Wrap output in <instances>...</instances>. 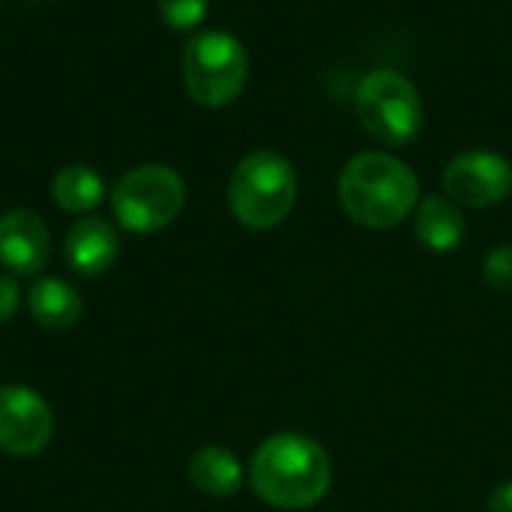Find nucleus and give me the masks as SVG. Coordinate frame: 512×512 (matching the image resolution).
Wrapping results in <instances>:
<instances>
[{
	"label": "nucleus",
	"instance_id": "obj_1",
	"mask_svg": "<svg viewBox=\"0 0 512 512\" xmlns=\"http://www.w3.org/2000/svg\"><path fill=\"white\" fill-rule=\"evenodd\" d=\"M249 483L255 495L276 510H309L330 492L333 465L315 438L279 432L255 450Z\"/></svg>",
	"mask_w": 512,
	"mask_h": 512
},
{
	"label": "nucleus",
	"instance_id": "obj_2",
	"mask_svg": "<svg viewBox=\"0 0 512 512\" xmlns=\"http://www.w3.org/2000/svg\"><path fill=\"white\" fill-rule=\"evenodd\" d=\"M417 201V174L390 153H357L339 174V204L363 228H393L417 210Z\"/></svg>",
	"mask_w": 512,
	"mask_h": 512
},
{
	"label": "nucleus",
	"instance_id": "obj_3",
	"mask_svg": "<svg viewBox=\"0 0 512 512\" xmlns=\"http://www.w3.org/2000/svg\"><path fill=\"white\" fill-rule=\"evenodd\" d=\"M297 204V171L276 150H255L231 174L228 207L249 231L282 225Z\"/></svg>",
	"mask_w": 512,
	"mask_h": 512
},
{
	"label": "nucleus",
	"instance_id": "obj_4",
	"mask_svg": "<svg viewBox=\"0 0 512 512\" xmlns=\"http://www.w3.org/2000/svg\"><path fill=\"white\" fill-rule=\"evenodd\" d=\"M183 87L201 108H225L240 99L249 81V54L228 30L195 33L180 54Z\"/></svg>",
	"mask_w": 512,
	"mask_h": 512
},
{
	"label": "nucleus",
	"instance_id": "obj_5",
	"mask_svg": "<svg viewBox=\"0 0 512 512\" xmlns=\"http://www.w3.org/2000/svg\"><path fill=\"white\" fill-rule=\"evenodd\" d=\"M186 207L183 177L162 162L129 168L111 189V210L120 228L132 234H156L168 228Z\"/></svg>",
	"mask_w": 512,
	"mask_h": 512
},
{
	"label": "nucleus",
	"instance_id": "obj_6",
	"mask_svg": "<svg viewBox=\"0 0 512 512\" xmlns=\"http://www.w3.org/2000/svg\"><path fill=\"white\" fill-rule=\"evenodd\" d=\"M360 126L384 147H408L423 129V96L396 69H375L357 87Z\"/></svg>",
	"mask_w": 512,
	"mask_h": 512
},
{
	"label": "nucleus",
	"instance_id": "obj_7",
	"mask_svg": "<svg viewBox=\"0 0 512 512\" xmlns=\"http://www.w3.org/2000/svg\"><path fill=\"white\" fill-rule=\"evenodd\" d=\"M447 198L459 207H495L512 192V165L492 150H468L444 168Z\"/></svg>",
	"mask_w": 512,
	"mask_h": 512
},
{
	"label": "nucleus",
	"instance_id": "obj_8",
	"mask_svg": "<svg viewBox=\"0 0 512 512\" xmlns=\"http://www.w3.org/2000/svg\"><path fill=\"white\" fill-rule=\"evenodd\" d=\"M54 435L51 405L30 387H0V450L12 456H36Z\"/></svg>",
	"mask_w": 512,
	"mask_h": 512
},
{
	"label": "nucleus",
	"instance_id": "obj_9",
	"mask_svg": "<svg viewBox=\"0 0 512 512\" xmlns=\"http://www.w3.org/2000/svg\"><path fill=\"white\" fill-rule=\"evenodd\" d=\"M51 258V234L39 213L6 210L0 216V264L12 276H36Z\"/></svg>",
	"mask_w": 512,
	"mask_h": 512
},
{
	"label": "nucleus",
	"instance_id": "obj_10",
	"mask_svg": "<svg viewBox=\"0 0 512 512\" xmlns=\"http://www.w3.org/2000/svg\"><path fill=\"white\" fill-rule=\"evenodd\" d=\"M120 255L117 228L102 216H81L66 234V264L78 276H102Z\"/></svg>",
	"mask_w": 512,
	"mask_h": 512
},
{
	"label": "nucleus",
	"instance_id": "obj_11",
	"mask_svg": "<svg viewBox=\"0 0 512 512\" xmlns=\"http://www.w3.org/2000/svg\"><path fill=\"white\" fill-rule=\"evenodd\" d=\"M414 234L432 252H453L465 240L462 207L450 198L429 195L414 210Z\"/></svg>",
	"mask_w": 512,
	"mask_h": 512
},
{
	"label": "nucleus",
	"instance_id": "obj_12",
	"mask_svg": "<svg viewBox=\"0 0 512 512\" xmlns=\"http://www.w3.org/2000/svg\"><path fill=\"white\" fill-rule=\"evenodd\" d=\"M27 306L36 324L45 330H69L81 321L84 312L81 294L57 276L36 279V285L27 291Z\"/></svg>",
	"mask_w": 512,
	"mask_h": 512
},
{
	"label": "nucleus",
	"instance_id": "obj_13",
	"mask_svg": "<svg viewBox=\"0 0 512 512\" xmlns=\"http://www.w3.org/2000/svg\"><path fill=\"white\" fill-rule=\"evenodd\" d=\"M189 480L201 495L231 498L243 486V465L225 447H201L189 459Z\"/></svg>",
	"mask_w": 512,
	"mask_h": 512
},
{
	"label": "nucleus",
	"instance_id": "obj_14",
	"mask_svg": "<svg viewBox=\"0 0 512 512\" xmlns=\"http://www.w3.org/2000/svg\"><path fill=\"white\" fill-rule=\"evenodd\" d=\"M51 198L60 210L87 216L105 201V180L99 177V171H93L81 162H72L54 174Z\"/></svg>",
	"mask_w": 512,
	"mask_h": 512
},
{
	"label": "nucleus",
	"instance_id": "obj_15",
	"mask_svg": "<svg viewBox=\"0 0 512 512\" xmlns=\"http://www.w3.org/2000/svg\"><path fill=\"white\" fill-rule=\"evenodd\" d=\"M156 6H159V18L177 33L195 30L210 12V0H156Z\"/></svg>",
	"mask_w": 512,
	"mask_h": 512
},
{
	"label": "nucleus",
	"instance_id": "obj_16",
	"mask_svg": "<svg viewBox=\"0 0 512 512\" xmlns=\"http://www.w3.org/2000/svg\"><path fill=\"white\" fill-rule=\"evenodd\" d=\"M483 279L495 291H512V243L492 249L483 261Z\"/></svg>",
	"mask_w": 512,
	"mask_h": 512
},
{
	"label": "nucleus",
	"instance_id": "obj_17",
	"mask_svg": "<svg viewBox=\"0 0 512 512\" xmlns=\"http://www.w3.org/2000/svg\"><path fill=\"white\" fill-rule=\"evenodd\" d=\"M21 306V288L12 273H0V324L12 321Z\"/></svg>",
	"mask_w": 512,
	"mask_h": 512
},
{
	"label": "nucleus",
	"instance_id": "obj_18",
	"mask_svg": "<svg viewBox=\"0 0 512 512\" xmlns=\"http://www.w3.org/2000/svg\"><path fill=\"white\" fill-rule=\"evenodd\" d=\"M486 510L489 512H512V480L507 483H498L486 501Z\"/></svg>",
	"mask_w": 512,
	"mask_h": 512
}]
</instances>
